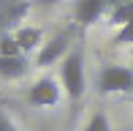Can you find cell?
<instances>
[{
	"label": "cell",
	"mask_w": 133,
	"mask_h": 131,
	"mask_svg": "<svg viewBox=\"0 0 133 131\" xmlns=\"http://www.w3.org/2000/svg\"><path fill=\"white\" fill-rule=\"evenodd\" d=\"M0 131H19V128L14 126V120L5 115V109H3V106H0Z\"/></svg>",
	"instance_id": "12"
},
{
	"label": "cell",
	"mask_w": 133,
	"mask_h": 131,
	"mask_svg": "<svg viewBox=\"0 0 133 131\" xmlns=\"http://www.w3.org/2000/svg\"><path fill=\"white\" fill-rule=\"evenodd\" d=\"M27 57L25 52L19 55H0V76L3 79H19V76L27 74Z\"/></svg>",
	"instance_id": "7"
},
{
	"label": "cell",
	"mask_w": 133,
	"mask_h": 131,
	"mask_svg": "<svg viewBox=\"0 0 133 131\" xmlns=\"http://www.w3.org/2000/svg\"><path fill=\"white\" fill-rule=\"evenodd\" d=\"M60 85H63V93L68 96L71 104H79L84 98L87 79H84V52L82 49H71L63 57V63H60Z\"/></svg>",
	"instance_id": "1"
},
{
	"label": "cell",
	"mask_w": 133,
	"mask_h": 131,
	"mask_svg": "<svg viewBox=\"0 0 133 131\" xmlns=\"http://www.w3.org/2000/svg\"><path fill=\"white\" fill-rule=\"evenodd\" d=\"M111 3L117 5L119 0H76V5H74V19H76V25H84V27L95 25V22L109 11V5H111Z\"/></svg>",
	"instance_id": "5"
},
{
	"label": "cell",
	"mask_w": 133,
	"mask_h": 131,
	"mask_svg": "<svg viewBox=\"0 0 133 131\" xmlns=\"http://www.w3.org/2000/svg\"><path fill=\"white\" fill-rule=\"evenodd\" d=\"M60 96H63V90H60V82L52 79V76H41L38 82H33L27 90V101L33 106H38V109H46V106H57L60 104Z\"/></svg>",
	"instance_id": "3"
},
{
	"label": "cell",
	"mask_w": 133,
	"mask_h": 131,
	"mask_svg": "<svg viewBox=\"0 0 133 131\" xmlns=\"http://www.w3.org/2000/svg\"><path fill=\"white\" fill-rule=\"evenodd\" d=\"M71 52V30L57 33L52 41L41 44L38 55H35V63L38 66H54V63H63V57Z\"/></svg>",
	"instance_id": "4"
},
{
	"label": "cell",
	"mask_w": 133,
	"mask_h": 131,
	"mask_svg": "<svg viewBox=\"0 0 133 131\" xmlns=\"http://www.w3.org/2000/svg\"><path fill=\"white\" fill-rule=\"evenodd\" d=\"M109 16H111V25L122 27L125 22H128L130 16H133V0H125V3H117V5L111 8V14H109Z\"/></svg>",
	"instance_id": "9"
},
{
	"label": "cell",
	"mask_w": 133,
	"mask_h": 131,
	"mask_svg": "<svg viewBox=\"0 0 133 131\" xmlns=\"http://www.w3.org/2000/svg\"><path fill=\"white\" fill-rule=\"evenodd\" d=\"M114 44H133V16H130V19L117 30V38H114Z\"/></svg>",
	"instance_id": "11"
},
{
	"label": "cell",
	"mask_w": 133,
	"mask_h": 131,
	"mask_svg": "<svg viewBox=\"0 0 133 131\" xmlns=\"http://www.w3.org/2000/svg\"><path fill=\"white\" fill-rule=\"evenodd\" d=\"M95 87L101 96H114V93H133V68L128 66H114L109 63L98 71Z\"/></svg>",
	"instance_id": "2"
},
{
	"label": "cell",
	"mask_w": 133,
	"mask_h": 131,
	"mask_svg": "<svg viewBox=\"0 0 133 131\" xmlns=\"http://www.w3.org/2000/svg\"><path fill=\"white\" fill-rule=\"evenodd\" d=\"M14 38H16V44H19V49L25 52H33L35 46L41 44V30L38 27H19V30L14 33Z\"/></svg>",
	"instance_id": "8"
},
{
	"label": "cell",
	"mask_w": 133,
	"mask_h": 131,
	"mask_svg": "<svg viewBox=\"0 0 133 131\" xmlns=\"http://www.w3.org/2000/svg\"><path fill=\"white\" fill-rule=\"evenodd\" d=\"M27 11H30L27 0H0V30L5 33L8 27L19 25V22L27 16Z\"/></svg>",
	"instance_id": "6"
},
{
	"label": "cell",
	"mask_w": 133,
	"mask_h": 131,
	"mask_svg": "<svg viewBox=\"0 0 133 131\" xmlns=\"http://www.w3.org/2000/svg\"><path fill=\"white\" fill-rule=\"evenodd\" d=\"M84 131H114V128H111V120L106 117V112H95V115L87 120Z\"/></svg>",
	"instance_id": "10"
}]
</instances>
